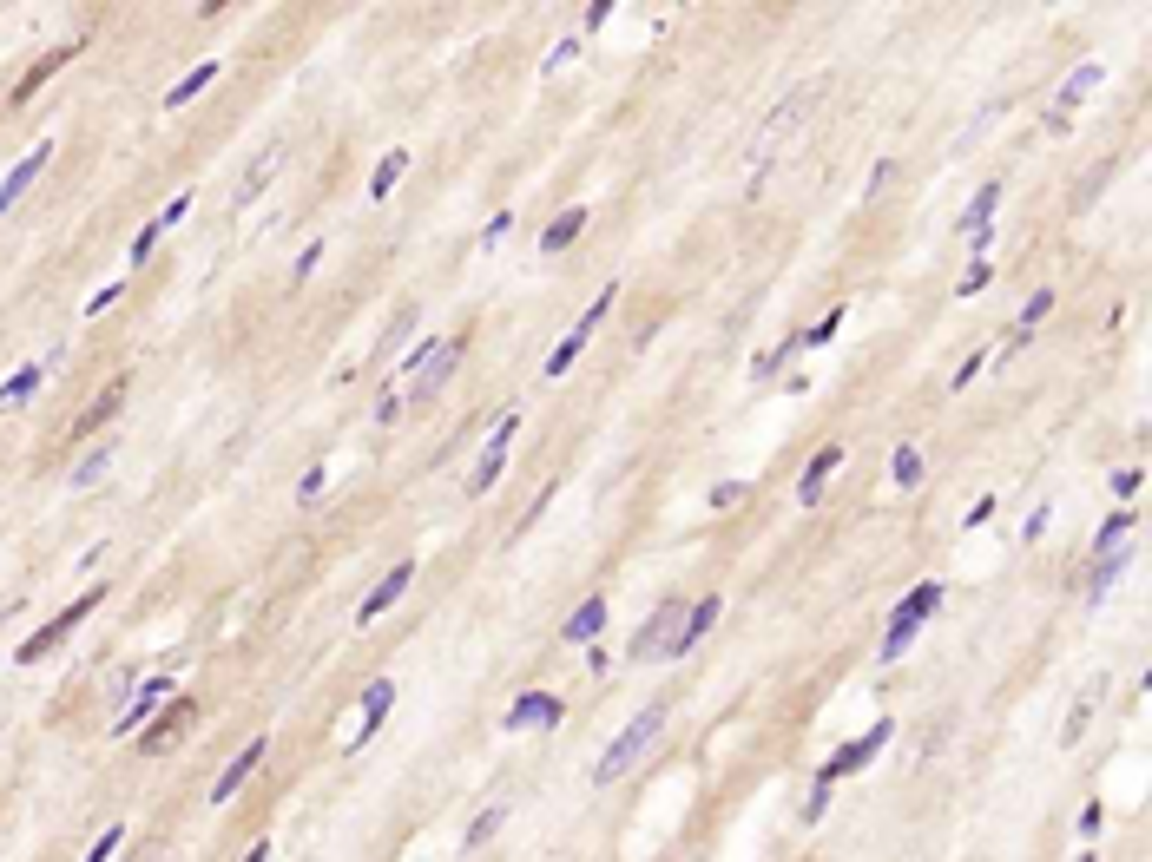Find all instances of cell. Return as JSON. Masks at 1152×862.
Masks as SVG:
<instances>
[{"label":"cell","instance_id":"7a4b0ae2","mask_svg":"<svg viewBox=\"0 0 1152 862\" xmlns=\"http://www.w3.org/2000/svg\"><path fill=\"white\" fill-rule=\"evenodd\" d=\"M679 626H685V599H665V606L652 612L646 626L632 632V659H672V645H679Z\"/></svg>","mask_w":1152,"mask_h":862},{"label":"cell","instance_id":"d6986e66","mask_svg":"<svg viewBox=\"0 0 1152 862\" xmlns=\"http://www.w3.org/2000/svg\"><path fill=\"white\" fill-rule=\"evenodd\" d=\"M1093 86H1100V66H1074V79H1067V86H1060V93H1054V119H1067V112H1074L1080 106V99H1087L1093 93Z\"/></svg>","mask_w":1152,"mask_h":862},{"label":"cell","instance_id":"1f68e13d","mask_svg":"<svg viewBox=\"0 0 1152 862\" xmlns=\"http://www.w3.org/2000/svg\"><path fill=\"white\" fill-rule=\"evenodd\" d=\"M1047 310H1054V290H1034V297H1027V310H1021V336L1034 330V323H1041Z\"/></svg>","mask_w":1152,"mask_h":862},{"label":"cell","instance_id":"d6a6232c","mask_svg":"<svg viewBox=\"0 0 1152 862\" xmlns=\"http://www.w3.org/2000/svg\"><path fill=\"white\" fill-rule=\"evenodd\" d=\"M837 330H843V310H830V316H823V323H817L810 336H797V349H817V343H830Z\"/></svg>","mask_w":1152,"mask_h":862},{"label":"cell","instance_id":"2e32d148","mask_svg":"<svg viewBox=\"0 0 1152 862\" xmlns=\"http://www.w3.org/2000/svg\"><path fill=\"white\" fill-rule=\"evenodd\" d=\"M191 711H198L191 698H172V705H165V718H158V724H145V751H152V757L165 751V744H172V737L191 724Z\"/></svg>","mask_w":1152,"mask_h":862},{"label":"cell","instance_id":"ba28073f","mask_svg":"<svg viewBox=\"0 0 1152 862\" xmlns=\"http://www.w3.org/2000/svg\"><path fill=\"white\" fill-rule=\"evenodd\" d=\"M47 165H53V139H40V145H33V152H27V158L14 165V172L0 178V211H14V204H20V191H27L33 178L47 172Z\"/></svg>","mask_w":1152,"mask_h":862},{"label":"cell","instance_id":"277c9868","mask_svg":"<svg viewBox=\"0 0 1152 862\" xmlns=\"http://www.w3.org/2000/svg\"><path fill=\"white\" fill-rule=\"evenodd\" d=\"M99 599H106V593H99V586H93V593H79V599H73V606H66V612H60V619H53V626H40V632H33V639H27V645H20L14 659H20V665H40V659H47V652H53V645H60V639H66V632H73V626H79V619H86V612H93V606H99Z\"/></svg>","mask_w":1152,"mask_h":862},{"label":"cell","instance_id":"8fae6325","mask_svg":"<svg viewBox=\"0 0 1152 862\" xmlns=\"http://www.w3.org/2000/svg\"><path fill=\"white\" fill-rule=\"evenodd\" d=\"M567 718V705L553 698V691H527V698H514V711H507V731H527V724H560Z\"/></svg>","mask_w":1152,"mask_h":862},{"label":"cell","instance_id":"cb8c5ba5","mask_svg":"<svg viewBox=\"0 0 1152 862\" xmlns=\"http://www.w3.org/2000/svg\"><path fill=\"white\" fill-rule=\"evenodd\" d=\"M916 632H922L916 612H896V619H889V632H883V652H876V659H896V652H909V639H916Z\"/></svg>","mask_w":1152,"mask_h":862},{"label":"cell","instance_id":"ee69618b","mask_svg":"<svg viewBox=\"0 0 1152 862\" xmlns=\"http://www.w3.org/2000/svg\"><path fill=\"white\" fill-rule=\"evenodd\" d=\"M1113 494H1139V468H1120V474H1113Z\"/></svg>","mask_w":1152,"mask_h":862},{"label":"cell","instance_id":"8992f818","mask_svg":"<svg viewBox=\"0 0 1152 862\" xmlns=\"http://www.w3.org/2000/svg\"><path fill=\"white\" fill-rule=\"evenodd\" d=\"M883 744H889V724H876V731H863V737H856V744H843V751H837V757H830V764L817 770V784H837V777H850V770H863L869 757L883 751Z\"/></svg>","mask_w":1152,"mask_h":862},{"label":"cell","instance_id":"836d02e7","mask_svg":"<svg viewBox=\"0 0 1152 862\" xmlns=\"http://www.w3.org/2000/svg\"><path fill=\"white\" fill-rule=\"evenodd\" d=\"M119 843H126V823H112V830L99 836L93 849H86V862H112V849H119Z\"/></svg>","mask_w":1152,"mask_h":862},{"label":"cell","instance_id":"7c38bea8","mask_svg":"<svg viewBox=\"0 0 1152 862\" xmlns=\"http://www.w3.org/2000/svg\"><path fill=\"white\" fill-rule=\"evenodd\" d=\"M158 705H172V678H145V685H139V698H132V705H126V718H119V731H139V724L145 718H152V711Z\"/></svg>","mask_w":1152,"mask_h":862},{"label":"cell","instance_id":"484cf974","mask_svg":"<svg viewBox=\"0 0 1152 862\" xmlns=\"http://www.w3.org/2000/svg\"><path fill=\"white\" fill-rule=\"evenodd\" d=\"M106 468H112V441H99V448H86V461L73 468V487H93Z\"/></svg>","mask_w":1152,"mask_h":862},{"label":"cell","instance_id":"f6af8a7d","mask_svg":"<svg viewBox=\"0 0 1152 862\" xmlns=\"http://www.w3.org/2000/svg\"><path fill=\"white\" fill-rule=\"evenodd\" d=\"M244 862H270V843H251V849H244Z\"/></svg>","mask_w":1152,"mask_h":862},{"label":"cell","instance_id":"74e56055","mask_svg":"<svg viewBox=\"0 0 1152 862\" xmlns=\"http://www.w3.org/2000/svg\"><path fill=\"white\" fill-rule=\"evenodd\" d=\"M501 816H507V810H488V816H481V823H474V836H468V849H474V843H488V836L501 830Z\"/></svg>","mask_w":1152,"mask_h":862},{"label":"cell","instance_id":"6da1fadb","mask_svg":"<svg viewBox=\"0 0 1152 862\" xmlns=\"http://www.w3.org/2000/svg\"><path fill=\"white\" fill-rule=\"evenodd\" d=\"M659 731H665V705H646L639 718L626 724V731L613 737V744H606V757H600V770H593V777H600V784H619V777L632 770V757H646V744H652Z\"/></svg>","mask_w":1152,"mask_h":862},{"label":"cell","instance_id":"603a6c76","mask_svg":"<svg viewBox=\"0 0 1152 862\" xmlns=\"http://www.w3.org/2000/svg\"><path fill=\"white\" fill-rule=\"evenodd\" d=\"M1120 566H1126V547L1100 553V560H1093V573H1087V599H1106V586L1120 580Z\"/></svg>","mask_w":1152,"mask_h":862},{"label":"cell","instance_id":"7bdbcfd3","mask_svg":"<svg viewBox=\"0 0 1152 862\" xmlns=\"http://www.w3.org/2000/svg\"><path fill=\"white\" fill-rule=\"evenodd\" d=\"M316 494H323V468H310V474L297 481V501H316Z\"/></svg>","mask_w":1152,"mask_h":862},{"label":"cell","instance_id":"9c48e42d","mask_svg":"<svg viewBox=\"0 0 1152 862\" xmlns=\"http://www.w3.org/2000/svg\"><path fill=\"white\" fill-rule=\"evenodd\" d=\"M514 428H521V415H501V428H494V441H488V455H481V468H474V494H488L494 481H501V468H507V441H514Z\"/></svg>","mask_w":1152,"mask_h":862},{"label":"cell","instance_id":"e575fe53","mask_svg":"<svg viewBox=\"0 0 1152 862\" xmlns=\"http://www.w3.org/2000/svg\"><path fill=\"white\" fill-rule=\"evenodd\" d=\"M270 172H277V145H270V152H264V158H257V165H251V178H244V191H237V198H251V191L264 185Z\"/></svg>","mask_w":1152,"mask_h":862},{"label":"cell","instance_id":"4dcf8cb0","mask_svg":"<svg viewBox=\"0 0 1152 862\" xmlns=\"http://www.w3.org/2000/svg\"><path fill=\"white\" fill-rule=\"evenodd\" d=\"M889 468H896V487H916V481H922V455H916V448H896V461H889Z\"/></svg>","mask_w":1152,"mask_h":862},{"label":"cell","instance_id":"b9f144b4","mask_svg":"<svg viewBox=\"0 0 1152 862\" xmlns=\"http://www.w3.org/2000/svg\"><path fill=\"white\" fill-rule=\"evenodd\" d=\"M185 204H191V198H172V204H165V211H158V218H152V224H158V231H172V224H178V218H185Z\"/></svg>","mask_w":1152,"mask_h":862},{"label":"cell","instance_id":"52a82bcc","mask_svg":"<svg viewBox=\"0 0 1152 862\" xmlns=\"http://www.w3.org/2000/svg\"><path fill=\"white\" fill-rule=\"evenodd\" d=\"M264 757H270V744H264V737H251V744H244V751H237L231 764H224V777H218V784H211V803H231L237 790L251 784V770L264 764Z\"/></svg>","mask_w":1152,"mask_h":862},{"label":"cell","instance_id":"f1b7e54d","mask_svg":"<svg viewBox=\"0 0 1152 862\" xmlns=\"http://www.w3.org/2000/svg\"><path fill=\"white\" fill-rule=\"evenodd\" d=\"M580 349H586V336H560V349H553V356H547V376H567V369H573V356H580Z\"/></svg>","mask_w":1152,"mask_h":862},{"label":"cell","instance_id":"8d00e7d4","mask_svg":"<svg viewBox=\"0 0 1152 862\" xmlns=\"http://www.w3.org/2000/svg\"><path fill=\"white\" fill-rule=\"evenodd\" d=\"M1126 527H1133V514H1113V520H1106V527H1100V540H1093V547H1100V553H1106V547H1113V540H1120V533H1126Z\"/></svg>","mask_w":1152,"mask_h":862},{"label":"cell","instance_id":"ffe728a7","mask_svg":"<svg viewBox=\"0 0 1152 862\" xmlns=\"http://www.w3.org/2000/svg\"><path fill=\"white\" fill-rule=\"evenodd\" d=\"M600 626H606V599H586L560 632H567V645H586V639H600Z\"/></svg>","mask_w":1152,"mask_h":862},{"label":"cell","instance_id":"5bb4252c","mask_svg":"<svg viewBox=\"0 0 1152 862\" xmlns=\"http://www.w3.org/2000/svg\"><path fill=\"white\" fill-rule=\"evenodd\" d=\"M389 705H395V685H389V678H376V685L363 691V731H356V744H349V751H363L369 737L382 731V718H389Z\"/></svg>","mask_w":1152,"mask_h":862},{"label":"cell","instance_id":"f35d334b","mask_svg":"<svg viewBox=\"0 0 1152 862\" xmlns=\"http://www.w3.org/2000/svg\"><path fill=\"white\" fill-rule=\"evenodd\" d=\"M152 244H158V224H145V231L132 237V264H145V257H152Z\"/></svg>","mask_w":1152,"mask_h":862},{"label":"cell","instance_id":"44dd1931","mask_svg":"<svg viewBox=\"0 0 1152 862\" xmlns=\"http://www.w3.org/2000/svg\"><path fill=\"white\" fill-rule=\"evenodd\" d=\"M580 231H586V204H573V211H560V218H553L547 231H540V244H547V251H567V244H573Z\"/></svg>","mask_w":1152,"mask_h":862},{"label":"cell","instance_id":"5b68a950","mask_svg":"<svg viewBox=\"0 0 1152 862\" xmlns=\"http://www.w3.org/2000/svg\"><path fill=\"white\" fill-rule=\"evenodd\" d=\"M810 99H817V86H797V93H790V99H784V106H777V112H771V119H764V139H758V158H771V152H777V145H784V139H790V132L804 126V112H810Z\"/></svg>","mask_w":1152,"mask_h":862},{"label":"cell","instance_id":"d590c367","mask_svg":"<svg viewBox=\"0 0 1152 862\" xmlns=\"http://www.w3.org/2000/svg\"><path fill=\"white\" fill-rule=\"evenodd\" d=\"M744 494H751V487H744V481H718V487H711V507H738Z\"/></svg>","mask_w":1152,"mask_h":862},{"label":"cell","instance_id":"7402d4cb","mask_svg":"<svg viewBox=\"0 0 1152 862\" xmlns=\"http://www.w3.org/2000/svg\"><path fill=\"white\" fill-rule=\"evenodd\" d=\"M211 79H218V60H205V66H191V73L185 79H178V86H172V93H165V106H185V99H198V93H205V86H211Z\"/></svg>","mask_w":1152,"mask_h":862},{"label":"cell","instance_id":"3957f363","mask_svg":"<svg viewBox=\"0 0 1152 862\" xmlns=\"http://www.w3.org/2000/svg\"><path fill=\"white\" fill-rule=\"evenodd\" d=\"M461 349H468V336H448V343H435V349H415L409 356V376H415V395H435L448 376H455V362H461Z\"/></svg>","mask_w":1152,"mask_h":862},{"label":"cell","instance_id":"e0dca14e","mask_svg":"<svg viewBox=\"0 0 1152 862\" xmlns=\"http://www.w3.org/2000/svg\"><path fill=\"white\" fill-rule=\"evenodd\" d=\"M837 468H843V448H823V455L804 468V481H797V501H804V507H817V501H823V481H830Z\"/></svg>","mask_w":1152,"mask_h":862},{"label":"cell","instance_id":"f546056e","mask_svg":"<svg viewBox=\"0 0 1152 862\" xmlns=\"http://www.w3.org/2000/svg\"><path fill=\"white\" fill-rule=\"evenodd\" d=\"M935 606H942V586H935V580H922V586H916V593L902 599V612H916V619H929V612H935Z\"/></svg>","mask_w":1152,"mask_h":862},{"label":"cell","instance_id":"9a60e30c","mask_svg":"<svg viewBox=\"0 0 1152 862\" xmlns=\"http://www.w3.org/2000/svg\"><path fill=\"white\" fill-rule=\"evenodd\" d=\"M711 626H718V593H705V599H692V612H685V626H679V645H672V659H679V652H692V645L698 639H705V632Z\"/></svg>","mask_w":1152,"mask_h":862},{"label":"cell","instance_id":"83f0119b","mask_svg":"<svg viewBox=\"0 0 1152 862\" xmlns=\"http://www.w3.org/2000/svg\"><path fill=\"white\" fill-rule=\"evenodd\" d=\"M66 53H73V47H60V53H47V60L33 66V73H27V79H20V99H33V93H40V86H47V79H53V73H60V66H66Z\"/></svg>","mask_w":1152,"mask_h":862},{"label":"cell","instance_id":"30bf717a","mask_svg":"<svg viewBox=\"0 0 1152 862\" xmlns=\"http://www.w3.org/2000/svg\"><path fill=\"white\" fill-rule=\"evenodd\" d=\"M409 580H415V560H402V566H389V573H382V586H376V593H369V599H363V606H356V619H363V626H369V619H382V612H389V606H395V599L409 593Z\"/></svg>","mask_w":1152,"mask_h":862},{"label":"cell","instance_id":"ac0fdd59","mask_svg":"<svg viewBox=\"0 0 1152 862\" xmlns=\"http://www.w3.org/2000/svg\"><path fill=\"white\" fill-rule=\"evenodd\" d=\"M119 402H126V382H112V389L99 395V402L86 408V415H79V422H73V441H86V435H93V428H106L112 415H119Z\"/></svg>","mask_w":1152,"mask_h":862},{"label":"cell","instance_id":"60d3db41","mask_svg":"<svg viewBox=\"0 0 1152 862\" xmlns=\"http://www.w3.org/2000/svg\"><path fill=\"white\" fill-rule=\"evenodd\" d=\"M316 257H323V244H303V251H297V270H290V277L303 283V277H310V270H316Z\"/></svg>","mask_w":1152,"mask_h":862},{"label":"cell","instance_id":"d4e9b609","mask_svg":"<svg viewBox=\"0 0 1152 862\" xmlns=\"http://www.w3.org/2000/svg\"><path fill=\"white\" fill-rule=\"evenodd\" d=\"M40 376H47V362H27L20 376H7V389H0V402H7V408H20V402H27L33 389H40Z\"/></svg>","mask_w":1152,"mask_h":862},{"label":"cell","instance_id":"4fadbf2b","mask_svg":"<svg viewBox=\"0 0 1152 862\" xmlns=\"http://www.w3.org/2000/svg\"><path fill=\"white\" fill-rule=\"evenodd\" d=\"M995 204H1001V185H981V198L968 204V218H962V231H968V244H975V257H988V224H995Z\"/></svg>","mask_w":1152,"mask_h":862},{"label":"cell","instance_id":"ab89813d","mask_svg":"<svg viewBox=\"0 0 1152 862\" xmlns=\"http://www.w3.org/2000/svg\"><path fill=\"white\" fill-rule=\"evenodd\" d=\"M981 283H988V257H975V264H968V277H962V297H975Z\"/></svg>","mask_w":1152,"mask_h":862},{"label":"cell","instance_id":"4316f807","mask_svg":"<svg viewBox=\"0 0 1152 862\" xmlns=\"http://www.w3.org/2000/svg\"><path fill=\"white\" fill-rule=\"evenodd\" d=\"M402 165H409V152H389V158H382V165H376V178H369V198H389V191H395V178H402Z\"/></svg>","mask_w":1152,"mask_h":862}]
</instances>
